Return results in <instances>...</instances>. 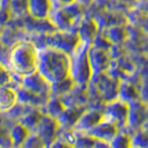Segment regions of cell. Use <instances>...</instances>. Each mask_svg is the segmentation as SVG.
<instances>
[{"mask_svg": "<svg viewBox=\"0 0 148 148\" xmlns=\"http://www.w3.org/2000/svg\"><path fill=\"white\" fill-rule=\"evenodd\" d=\"M18 85L21 86L23 89L30 91V92L37 94L40 96H51V85L47 82L38 71L25 77L23 79H21L18 82Z\"/></svg>", "mask_w": 148, "mask_h": 148, "instance_id": "5b68a950", "label": "cell"}, {"mask_svg": "<svg viewBox=\"0 0 148 148\" xmlns=\"http://www.w3.org/2000/svg\"><path fill=\"white\" fill-rule=\"evenodd\" d=\"M104 118L115 124L119 129L127 126L129 118V104L118 98L106 103L104 106Z\"/></svg>", "mask_w": 148, "mask_h": 148, "instance_id": "277c9868", "label": "cell"}, {"mask_svg": "<svg viewBox=\"0 0 148 148\" xmlns=\"http://www.w3.org/2000/svg\"><path fill=\"white\" fill-rule=\"evenodd\" d=\"M50 85L70 77V55L52 47L39 48L38 70Z\"/></svg>", "mask_w": 148, "mask_h": 148, "instance_id": "7a4b0ae2", "label": "cell"}, {"mask_svg": "<svg viewBox=\"0 0 148 148\" xmlns=\"http://www.w3.org/2000/svg\"><path fill=\"white\" fill-rule=\"evenodd\" d=\"M53 6L51 0H28V15L38 20L49 19Z\"/></svg>", "mask_w": 148, "mask_h": 148, "instance_id": "9c48e42d", "label": "cell"}, {"mask_svg": "<svg viewBox=\"0 0 148 148\" xmlns=\"http://www.w3.org/2000/svg\"><path fill=\"white\" fill-rule=\"evenodd\" d=\"M39 47L31 40H18L7 55L6 66L19 82L38 70Z\"/></svg>", "mask_w": 148, "mask_h": 148, "instance_id": "6da1fadb", "label": "cell"}, {"mask_svg": "<svg viewBox=\"0 0 148 148\" xmlns=\"http://www.w3.org/2000/svg\"><path fill=\"white\" fill-rule=\"evenodd\" d=\"M19 101L17 86L9 84L0 87V114H7Z\"/></svg>", "mask_w": 148, "mask_h": 148, "instance_id": "30bf717a", "label": "cell"}, {"mask_svg": "<svg viewBox=\"0 0 148 148\" xmlns=\"http://www.w3.org/2000/svg\"><path fill=\"white\" fill-rule=\"evenodd\" d=\"M133 146V138L121 130L109 141V148H132Z\"/></svg>", "mask_w": 148, "mask_h": 148, "instance_id": "7c38bea8", "label": "cell"}, {"mask_svg": "<svg viewBox=\"0 0 148 148\" xmlns=\"http://www.w3.org/2000/svg\"><path fill=\"white\" fill-rule=\"evenodd\" d=\"M98 27H99V25L96 21V19L84 18L77 28V34H78L79 40L82 42L91 46L92 42L95 41L96 37L98 36Z\"/></svg>", "mask_w": 148, "mask_h": 148, "instance_id": "ba28073f", "label": "cell"}, {"mask_svg": "<svg viewBox=\"0 0 148 148\" xmlns=\"http://www.w3.org/2000/svg\"><path fill=\"white\" fill-rule=\"evenodd\" d=\"M119 130L120 129L115 124H112L111 121L104 118L97 126H95L91 130H89L88 133L86 134L97 140L109 144V141L118 134Z\"/></svg>", "mask_w": 148, "mask_h": 148, "instance_id": "52a82bcc", "label": "cell"}, {"mask_svg": "<svg viewBox=\"0 0 148 148\" xmlns=\"http://www.w3.org/2000/svg\"><path fill=\"white\" fill-rule=\"evenodd\" d=\"M104 119V110L97 109H86L79 117L74 129L77 133L86 134L97 126Z\"/></svg>", "mask_w": 148, "mask_h": 148, "instance_id": "8992f818", "label": "cell"}, {"mask_svg": "<svg viewBox=\"0 0 148 148\" xmlns=\"http://www.w3.org/2000/svg\"><path fill=\"white\" fill-rule=\"evenodd\" d=\"M14 82H16L12 74L10 73L8 67L3 62L0 61V87L9 85V84H14Z\"/></svg>", "mask_w": 148, "mask_h": 148, "instance_id": "5bb4252c", "label": "cell"}, {"mask_svg": "<svg viewBox=\"0 0 148 148\" xmlns=\"http://www.w3.org/2000/svg\"><path fill=\"white\" fill-rule=\"evenodd\" d=\"M30 134L31 133L23 125H21L20 123H16L15 125L11 126L9 129V135H10L11 143H12V147H20L25 143V140L28 138Z\"/></svg>", "mask_w": 148, "mask_h": 148, "instance_id": "8fae6325", "label": "cell"}, {"mask_svg": "<svg viewBox=\"0 0 148 148\" xmlns=\"http://www.w3.org/2000/svg\"><path fill=\"white\" fill-rule=\"evenodd\" d=\"M53 8H62L74 5L77 2V0H51Z\"/></svg>", "mask_w": 148, "mask_h": 148, "instance_id": "9a60e30c", "label": "cell"}, {"mask_svg": "<svg viewBox=\"0 0 148 148\" xmlns=\"http://www.w3.org/2000/svg\"><path fill=\"white\" fill-rule=\"evenodd\" d=\"M132 148H143V147H139V146H135V145H134V146Z\"/></svg>", "mask_w": 148, "mask_h": 148, "instance_id": "e0dca14e", "label": "cell"}, {"mask_svg": "<svg viewBox=\"0 0 148 148\" xmlns=\"http://www.w3.org/2000/svg\"><path fill=\"white\" fill-rule=\"evenodd\" d=\"M20 148H48V145L37 134L31 133L28 136V138L25 140V143L20 146Z\"/></svg>", "mask_w": 148, "mask_h": 148, "instance_id": "4fadbf2b", "label": "cell"}, {"mask_svg": "<svg viewBox=\"0 0 148 148\" xmlns=\"http://www.w3.org/2000/svg\"><path fill=\"white\" fill-rule=\"evenodd\" d=\"M94 0H77V3H79L80 6H88V5H90L91 2H92Z\"/></svg>", "mask_w": 148, "mask_h": 148, "instance_id": "2e32d148", "label": "cell"}, {"mask_svg": "<svg viewBox=\"0 0 148 148\" xmlns=\"http://www.w3.org/2000/svg\"><path fill=\"white\" fill-rule=\"evenodd\" d=\"M89 45L79 41L70 53V78L76 86L87 87L94 76L89 59Z\"/></svg>", "mask_w": 148, "mask_h": 148, "instance_id": "3957f363", "label": "cell"}]
</instances>
